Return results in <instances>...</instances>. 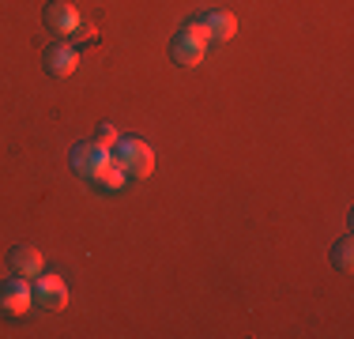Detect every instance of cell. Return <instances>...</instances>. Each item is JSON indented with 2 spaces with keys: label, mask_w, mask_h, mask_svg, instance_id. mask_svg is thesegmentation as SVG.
<instances>
[{
  "label": "cell",
  "mask_w": 354,
  "mask_h": 339,
  "mask_svg": "<svg viewBox=\"0 0 354 339\" xmlns=\"http://www.w3.org/2000/svg\"><path fill=\"white\" fill-rule=\"evenodd\" d=\"M109 158H113L129 177H147L151 170H155V151H151V143L136 140V136H121V140L109 147Z\"/></svg>",
  "instance_id": "1"
},
{
  "label": "cell",
  "mask_w": 354,
  "mask_h": 339,
  "mask_svg": "<svg viewBox=\"0 0 354 339\" xmlns=\"http://www.w3.org/2000/svg\"><path fill=\"white\" fill-rule=\"evenodd\" d=\"M204 53H207V38L196 27H181L170 38V57L181 68H196L200 61H204Z\"/></svg>",
  "instance_id": "2"
},
{
  "label": "cell",
  "mask_w": 354,
  "mask_h": 339,
  "mask_svg": "<svg viewBox=\"0 0 354 339\" xmlns=\"http://www.w3.org/2000/svg\"><path fill=\"white\" fill-rule=\"evenodd\" d=\"M189 27H196L207 42H230L234 30H238V19L223 8H212V12H200L196 19H189Z\"/></svg>",
  "instance_id": "3"
},
{
  "label": "cell",
  "mask_w": 354,
  "mask_h": 339,
  "mask_svg": "<svg viewBox=\"0 0 354 339\" xmlns=\"http://www.w3.org/2000/svg\"><path fill=\"white\" fill-rule=\"evenodd\" d=\"M106 163H109V151L102 147V143H75L72 147V170L83 177V181H95Z\"/></svg>",
  "instance_id": "4"
},
{
  "label": "cell",
  "mask_w": 354,
  "mask_h": 339,
  "mask_svg": "<svg viewBox=\"0 0 354 339\" xmlns=\"http://www.w3.org/2000/svg\"><path fill=\"white\" fill-rule=\"evenodd\" d=\"M30 302H35V294H30V283L23 275H12L8 283H0V309H4L8 317L30 313Z\"/></svg>",
  "instance_id": "5"
},
{
  "label": "cell",
  "mask_w": 354,
  "mask_h": 339,
  "mask_svg": "<svg viewBox=\"0 0 354 339\" xmlns=\"http://www.w3.org/2000/svg\"><path fill=\"white\" fill-rule=\"evenodd\" d=\"M30 294H35V302L41 305V309H64L68 305V286H64L61 275H35V286H30Z\"/></svg>",
  "instance_id": "6"
},
{
  "label": "cell",
  "mask_w": 354,
  "mask_h": 339,
  "mask_svg": "<svg viewBox=\"0 0 354 339\" xmlns=\"http://www.w3.org/2000/svg\"><path fill=\"white\" fill-rule=\"evenodd\" d=\"M41 19H46V27L53 30L57 38H72V34L80 30V12H75L68 0H49Z\"/></svg>",
  "instance_id": "7"
},
{
  "label": "cell",
  "mask_w": 354,
  "mask_h": 339,
  "mask_svg": "<svg viewBox=\"0 0 354 339\" xmlns=\"http://www.w3.org/2000/svg\"><path fill=\"white\" fill-rule=\"evenodd\" d=\"M75 64H80V53H75L72 46H49L46 49V72L53 75V80H68L75 72Z\"/></svg>",
  "instance_id": "8"
},
{
  "label": "cell",
  "mask_w": 354,
  "mask_h": 339,
  "mask_svg": "<svg viewBox=\"0 0 354 339\" xmlns=\"http://www.w3.org/2000/svg\"><path fill=\"white\" fill-rule=\"evenodd\" d=\"M8 268L23 279H35V275H41V253L35 245H15V249L8 253Z\"/></svg>",
  "instance_id": "9"
},
{
  "label": "cell",
  "mask_w": 354,
  "mask_h": 339,
  "mask_svg": "<svg viewBox=\"0 0 354 339\" xmlns=\"http://www.w3.org/2000/svg\"><path fill=\"white\" fill-rule=\"evenodd\" d=\"M124 181H129V174H124V170L117 166L113 158H109V163L102 166V174L95 177V185H98L102 192H121V189H124Z\"/></svg>",
  "instance_id": "10"
},
{
  "label": "cell",
  "mask_w": 354,
  "mask_h": 339,
  "mask_svg": "<svg viewBox=\"0 0 354 339\" xmlns=\"http://www.w3.org/2000/svg\"><path fill=\"white\" fill-rule=\"evenodd\" d=\"M332 264L339 271H351L354 268V241L351 237H339V241L332 245Z\"/></svg>",
  "instance_id": "11"
},
{
  "label": "cell",
  "mask_w": 354,
  "mask_h": 339,
  "mask_svg": "<svg viewBox=\"0 0 354 339\" xmlns=\"http://www.w3.org/2000/svg\"><path fill=\"white\" fill-rule=\"evenodd\" d=\"M117 140H121V136H117V129H113V125H98V132H95V143H102V147L109 151Z\"/></svg>",
  "instance_id": "12"
},
{
  "label": "cell",
  "mask_w": 354,
  "mask_h": 339,
  "mask_svg": "<svg viewBox=\"0 0 354 339\" xmlns=\"http://www.w3.org/2000/svg\"><path fill=\"white\" fill-rule=\"evenodd\" d=\"M72 38H75V42H95V38H98V27H95V23H91V27H80Z\"/></svg>",
  "instance_id": "13"
}]
</instances>
